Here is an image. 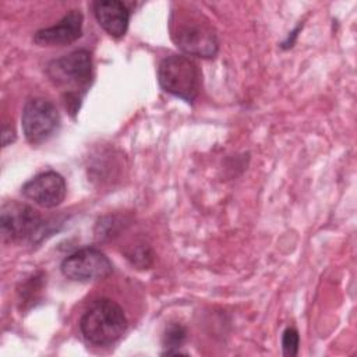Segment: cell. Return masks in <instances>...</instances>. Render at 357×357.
<instances>
[{
    "instance_id": "6da1fadb",
    "label": "cell",
    "mask_w": 357,
    "mask_h": 357,
    "mask_svg": "<svg viewBox=\"0 0 357 357\" xmlns=\"http://www.w3.org/2000/svg\"><path fill=\"white\" fill-rule=\"evenodd\" d=\"M170 35L176 46L188 56L209 59L218 53L216 33L209 21L197 10L173 11Z\"/></svg>"
},
{
    "instance_id": "9c48e42d",
    "label": "cell",
    "mask_w": 357,
    "mask_h": 357,
    "mask_svg": "<svg viewBox=\"0 0 357 357\" xmlns=\"http://www.w3.org/2000/svg\"><path fill=\"white\" fill-rule=\"evenodd\" d=\"M84 17L79 10L68 11L59 24L36 31L33 42L39 46H66L81 38Z\"/></svg>"
},
{
    "instance_id": "ba28073f",
    "label": "cell",
    "mask_w": 357,
    "mask_h": 357,
    "mask_svg": "<svg viewBox=\"0 0 357 357\" xmlns=\"http://www.w3.org/2000/svg\"><path fill=\"white\" fill-rule=\"evenodd\" d=\"M21 192L28 199L33 201L39 206L43 208H54L60 205L67 192V185L64 177L54 172H43L28 180L22 188Z\"/></svg>"
},
{
    "instance_id": "4fadbf2b",
    "label": "cell",
    "mask_w": 357,
    "mask_h": 357,
    "mask_svg": "<svg viewBox=\"0 0 357 357\" xmlns=\"http://www.w3.org/2000/svg\"><path fill=\"white\" fill-rule=\"evenodd\" d=\"M15 139V134L14 130L11 128V126L4 124L3 127V134H1V141H3V146H7L10 142H13Z\"/></svg>"
},
{
    "instance_id": "8992f818",
    "label": "cell",
    "mask_w": 357,
    "mask_h": 357,
    "mask_svg": "<svg viewBox=\"0 0 357 357\" xmlns=\"http://www.w3.org/2000/svg\"><path fill=\"white\" fill-rule=\"evenodd\" d=\"M46 73L57 86L74 89H86L92 79V57L88 50L79 49L59 59L52 60Z\"/></svg>"
},
{
    "instance_id": "277c9868",
    "label": "cell",
    "mask_w": 357,
    "mask_h": 357,
    "mask_svg": "<svg viewBox=\"0 0 357 357\" xmlns=\"http://www.w3.org/2000/svg\"><path fill=\"white\" fill-rule=\"evenodd\" d=\"M21 124L26 141L38 145L56 134L60 127V114L50 100L32 98L24 105Z\"/></svg>"
},
{
    "instance_id": "5b68a950",
    "label": "cell",
    "mask_w": 357,
    "mask_h": 357,
    "mask_svg": "<svg viewBox=\"0 0 357 357\" xmlns=\"http://www.w3.org/2000/svg\"><path fill=\"white\" fill-rule=\"evenodd\" d=\"M42 229L43 220L32 206L18 201H7L3 204L0 212V231L4 241L33 240L40 234Z\"/></svg>"
},
{
    "instance_id": "8fae6325",
    "label": "cell",
    "mask_w": 357,
    "mask_h": 357,
    "mask_svg": "<svg viewBox=\"0 0 357 357\" xmlns=\"http://www.w3.org/2000/svg\"><path fill=\"white\" fill-rule=\"evenodd\" d=\"M185 335V328L181 324L172 322L163 333V344L166 347V351H163V354H184V351L178 349L184 343Z\"/></svg>"
},
{
    "instance_id": "52a82bcc",
    "label": "cell",
    "mask_w": 357,
    "mask_h": 357,
    "mask_svg": "<svg viewBox=\"0 0 357 357\" xmlns=\"http://www.w3.org/2000/svg\"><path fill=\"white\" fill-rule=\"evenodd\" d=\"M60 269L67 279L86 283L107 278L113 271V265L100 250L86 247L64 258Z\"/></svg>"
},
{
    "instance_id": "3957f363",
    "label": "cell",
    "mask_w": 357,
    "mask_h": 357,
    "mask_svg": "<svg viewBox=\"0 0 357 357\" xmlns=\"http://www.w3.org/2000/svg\"><path fill=\"white\" fill-rule=\"evenodd\" d=\"M158 79L165 92L191 103L199 92L201 73L190 57L172 54L160 61Z\"/></svg>"
},
{
    "instance_id": "7c38bea8",
    "label": "cell",
    "mask_w": 357,
    "mask_h": 357,
    "mask_svg": "<svg viewBox=\"0 0 357 357\" xmlns=\"http://www.w3.org/2000/svg\"><path fill=\"white\" fill-rule=\"evenodd\" d=\"M298 344H300V336L296 328H286V331L282 335V349L284 356H296L298 353Z\"/></svg>"
},
{
    "instance_id": "30bf717a",
    "label": "cell",
    "mask_w": 357,
    "mask_h": 357,
    "mask_svg": "<svg viewBox=\"0 0 357 357\" xmlns=\"http://www.w3.org/2000/svg\"><path fill=\"white\" fill-rule=\"evenodd\" d=\"M93 14L98 24L113 38L126 35L130 22V11L123 1L102 0L93 4Z\"/></svg>"
},
{
    "instance_id": "7a4b0ae2",
    "label": "cell",
    "mask_w": 357,
    "mask_h": 357,
    "mask_svg": "<svg viewBox=\"0 0 357 357\" xmlns=\"http://www.w3.org/2000/svg\"><path fill=\"white\" fill-rule=\"evenodd\" d=\"M127 325L123 308L109 298L93 300L79 319L82 336L95 346L113 344L124 335Z\"/></svg>"
}]
</instances>
